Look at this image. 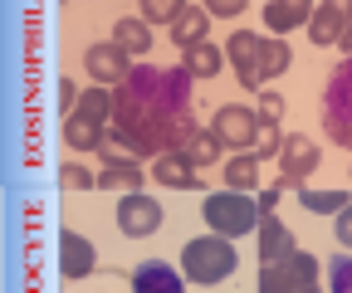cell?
Masks as SVG:
<instances>
[{"instance_id": "36", "label": "cell", "mask_w": 352, "mask_h": 293, "mask_svg": "<svg viewBox=\"0 0 352 293\" xmlns=\"http://www.w3.org/2000/svg\"><path fill=\"white\" fill-rule=\"evenodd\" d=\"M303 293H318V283H314V288H303Z\"/></svg>"}, {"instance_id": "26", "label": "cell", "mask_w": 352, "mask_h": 293, "mask_svg": "<svg viewBox=\"0 0 352 293\" xmlns=\"http://www.w3.org/2000/svg\"><path fill=\"white\" fill-rule=\"evenodd\" d=\"M98 156L108 161V166H138V156H132V147L108 128V137H103V147H98Z\"/></svg>"}, {"instance_id": "19", "label": "cell", "mask_w": 352, "mask_h": 293, "mask_svg": "<svg viewBox=\"0 0 352 293\" xmlns=\"http://www.w3.org/2000/svg\"><path fill=\"white\" fill-rule=\"evenodd\" d=\"M308 20H314V5H303V0H270V5H264V25L274 30V39L308 25Z\"/></svg>"}, {"instance_id": "5", "label": "cell", "mask_w": 352, "mask_h": 293, "mask_svg": "<svg viewBox=\"0 0 352 293\" xmlns=\"http://www.w3.org/2000/svg\"><path fill=\"white\" fill-rule=\"evenodd\" d=\"M201 220L220 239H240V235L259 230V205H254V196H240V191H210L201 205Z\"/></svg>"}, {"instance_id": "18", "label": "cell", "mask_w": 352, "mask_h": 293, "mask_svg": "<svg viewBox=\"0 0 352 293\" xmlns=\"http://www.w3.org/2000/svg\"><path fill=\"white\" fill-rule=\"evenodd\" d=\"M152 181H157V186H166V191H196V186H201L196 166H191L182 152L157 156V161H152Z\"/></svg>"}, {"instance_id": "25", "label": "cell", "mask_w": 352, "mask_h": 293, "mask_svg": "<svg viewBox=\"0 0 352 293\" xmlns=\"http://www.w3.org/2000/svg\"><path fill=\"white\" fill-rule=\"evenodd\" d=\"M279 152H284V132H279V122H259L254 156H259V161H264V156H274V161H279Z\"/></svg>"}, {"instance_id": "15", "label": "cell", "mask_w": 352, "mask_h": 293, "mask_svg": "<svg viewBox=\"0 0 352 293\" xmlns=\"http://www.w3.org/2000/svg\"><path fill=\"white\" fill-rule=\"evenodd\" d=\"M206 34H210V15H206V5H176V20H171V45H176V49H182V54L201 49V45H206Z\"/></svg>"}, {"instance_id": "12", "label": "cell", "mask_w": 352, "mask_h": 293, "mask_svg": "<svg viewBox=\"0 0 352 293\" xmlns=\"http://www.w3.org/2000/svg\"><path fill=\"white\" fill-rule=\"evenodd\" d=\"M98 269V249H94V239L88 235H78V230H59V274L69 279V283H78V279H88Z\"/></svg>"}, {"instance_id": "14", "label": "cell", "mask_w": 352, "mask_h": 293, "mask_svg": "<svg viewBox=\"0 0 352 293\" xmlns=\"http://www.w3.org/2000/svg\"><path fill=\"white\" fill-rule=\"evenodd\" d=\"M132 293H186V274L166 259H147L132 269Z\"/></svg>"}, {"instance_id": "3", "label": "cell", "mask_w": 352, "mask_h": 293, "mask_svg": "<svg viewBox=\"0 0 352 293\" xmlns=\"http://www.w3.org/2000/svg\"><path fill=\"white\" fill-rule=\"evenodd\" d=\"M235 269H240V249H235V239L196 235V239L182 244V274H186V283L210 288V283H226Z\"/></svg>"}, {"instance_id": "6", "label": "cell", "mask_w": 352, "mask_h": 293, "mask_svg": "<svg viewBox=\"0 0 352 293\" xmlns=\"http://www.w3.org/2000/svg\"><path fill=\"white\" fill-rule=\"evenodd\" d=\"M323 132L333 137V147L352 152V59H342L328 73V89H323Z\"/></svg>"}, {"instance_id": "35", "label": "cell", "mask_w": 352, "mask_h": 293, "mask_svg": "<svg viewBox=\"0 0 352 293\" xmlns=\"http://www.w3.org/2000/svg\"><path fill=\"white\" fill-rule=\"evenodd\" d=\"M338 49H342V54H347V59H352V25H347V30H342V39H338Z\"/></svg>"}, {"instance_id": "7", "label": "cell", "mask_w": 352, "mask_h": 293, "mask_svg": "<svg viewBox=\"0 0 352 293\" xmlns=\"http://www.w3.org/2000/svg\"><path fill=\"white\" fill-rule=\"evenodd\" d=\"M314 283H318V259L303 255V249H294L289 259L259 269L254 293H303V288H314Z\"/></svg>"}, {"instance_id": "17", "label": "cell", "mask_w": 352, "mask_h": 293, "mask_svg": "<svg viewBox=\"0 0 352 293\" xmlns=\"http://www.w3.org/2000/svg\"><path fill=\"white\" fill-rule=\"evenodd\" d=\"M113 45H118L127 59H147V54H152V25H147L142 15L113 20Z\"/></svg>"}, {"instance_id": "30", "label": "cell", "mask_w": 352, "mask_h": 293, "mask_svg": "<svg viewBox=\"0 0 352 293\" xmlns=\"http://www.w3.org/2000/svg\"><path fill=\"white\" fill-rule=\"evenodd\" d=\"M254 113H259V122H279V117H284V98H279V93H259Z\"/></svg>"}, {"instance_id": "8", "label": "cell", "mask_w": 352, "mask_h": 293, "mask_svg": "<svg viewBox=\"0 0 352 293\" xmlns=\"http://www.w3.org/2000/svg\"><path fill=\"white\" fill-rule=\"evenodd\" d=\"M318 161H323V147L314 137H303V132H284V152H279V186L284 191H303L308 176L318 172Z\"/></svg>"}, {"instance_id": "31", "label": "cell", "mask_w": 352, "mask_h": 293, "mask_svg": "<svg viewBox=\"0 0 352 293\" xmlns=\"http://www.w3.org/2000/svg\"><path fill=\"white\" fill-rule=\"evenodd\" d=\"M206 15L210 20H235V15H245V0H210Z\"/></svg>"}, {"instance_id": "2", "label": "cell", "mask_w": 352, "mask_h": 293, "mask_svg": "<svg viewBox=\"0 0 352 293\" xmlns=\"http://www.w3.org/2000/svg\"><path fill=\"white\" fill-rule=\"evenodd\" d=\"M226 59H230V69H235V78H240L245 93H264V83L279 78L294 54H289L284 39H274V34L235 30V34L226 39Z\"/></svg>"}, {"instance_id": "22", "label": "cell", "mask_w": 352, "mask_h": 293, "mask_svg": "<svg viewBox=\"0 0 352 293\" xmlns=\"http://www.w3.org/2000/svg\"><path fill=\"white\" fill-rule=\"evenodd\" d=\"M298 205H303V211H314V215H342L347 205H352V196L338 191V186H333V191H308V186H303V191H298Z\"/></svg>"}, {"instance_id": "10", "label": "cell", "mask_w": 352, "mask_h": 293, "mask_svg": "<svg viewBox=\"0 0 352 293\" xmlns=\"http://www.w3.org/2000/svg\"><path fill=\"white\" fill-rule=\"evenodd\" d=\"M162 220H166V211H162V205H157L147 191H132V196L118 200V230H122L127 239H147V235H157Z\"/></svg>"}, {"instance_id": "32", "label": "cell", "mask_w": 352, "mask_h": 293, "mask_svg": "<svg viewBox=\"0 0 352 293\" xmlns=\"http://www.w3.org/2000/svg\"><path fill=\"white\" fill-rule=\"evenodd\" d=\"M78 98H83V93L74 89V78H64V73H59V113H64V117H74Z\"/></svg>"}, {"instance_id": "21", "label": "cell", "mask_w": 352, "mask_h": 293, "mask_svg": "<svg viewBox=\"0 0 352 293\" xmlns=\"http://www.w3.org/2000/svg\"><path fill=\"white\" fill-rule=\"evenodd\" d=\"M182 156H186L191 166H210V161H220V156H226V142H220V137H215L210 128H196V132L186 137Z\"/></svg>"}, {"instance_id": "23", "label": "cell", "mask_w": 352, "mask_h": 293, "mask_svg": "<svg viewBox=\"0 0 352 293\" xmlns=\"http://www.w3.org/2000/svg\"><path fill=\"white\" fill-rule=\"evenodd\" d=\"M226 64H230V59H226V49H215V45H210V39H206V45H201V49H191V54L182 59V69H186L191 78H215V73H220V69H226Z\"/></svg>"}, {"instance_id": "29", "label": "cell", "mask_w": 352, "mask_h": 293, "mask_svg": "<svg viewBox=\"0 0 352 293\" xmlns=\"http://www.w3.org/2000/svg\"><path fill=\"white\" fill-rule=\"evenodd\" d=\"M138 15H142L147 25H162V20L171 25V20H176V5H171V0H147V5H142Z\"/></svg>"}, {"instance_id": "33", "label": "cell", "mask_w": 352, "mask_h": 293, "mask_svg": "<svg viewBox=\"0 0 352 293\" xmlns=\"http://www.w3.org/2000/svg\"><path fill=\"white\" fill-rule=\"evenodd\" d=\"M279 196H284V186H279V181H274V186H264V191L254 196V205H259V220H264V215H274V205H279Z\"/></svg>"}, {"instance_id": "4", "label": "cell", "mask_w": 352, "mask_h": 293, "mask_svg": "<svg viewBox=\"0 0 352 293\" xmlns=\"http://www.w3.org/2000/svg\"><path fill=\"white\" fill-rule=\"evenodd\" d=\"M108 128H113V93L94 83V89L78 98L74 117H64V142L74 152H98L103 137H108Z\"/></svg>"}, {"instance_id": "28", "label": "cell", "mask_w": 352, "mask_h": 293, "mask_svg": "<svg viewBox=\"0 0 352 293\" xmlns=\"http://www.w3.org/2000/svg\"><path fill=\"white\" fill-rule=\"evenodd\" d=\"M328 283H333V293H352V255H333Z\"/></svg>"}, {"instance_id": "27", "label": "cell", "mask_w": 352, "mask_h": 293, "mask_svg": "<svg viewBox=\"0 0 352 293\" xmlns=\"http://www.w3.org/2000/svg\"><path fill=\"white\" fill-rule=\"evenodd\" d=\"M59 186H64V191H98V176L69 161V166H59Z\"/></svg>"}, {"instance_id": "1", "label": "cell", "mask_w": 352, "mask_h": 293, "mask_svg": "<svg viewBox=\"0 0 352 293\" xmlns=\"http://www.w3.org/2000/svg\"><path fill=\"white\" fill-rule=\"evenodd\" d=\"M191 73L176 69H152L138 64L127 73V83L113 89V132L132 147V156H171L182 152L186 137L196 132L191 117Z\"/></svg>"}, {"instance_id": "13", "label": "cell", "mask_w": 352, "mask_h": 293, "mask_svg": "<svg viewBox=\"0 0 352 293\" xmlns=\"http://www.w3.org/2000/svg\"><path fill=\"white\" fill-rule=\"evenodd\" d=\"M352 25V5L347 0H328V5H314V20H308V39H314L318 49L338 45L342 30Z\"/></svg>"}, {"instance_id": "16", "label": "cell", "mask_w": 352, "mask_h": 293, "mask_svg": "<svg viewBox=\"0 0 352 293\" xmlns=\"http://www.w3.org/2000/svg\"><path fill=\"white\" fill-rule=\"evenodd\" d=\"M294 230L279 220V215H264L259 220V249H254V255H259V264H279V259H289L294 255Z\"/></svg>"}, {"instance_id": "24", "label": "cell", "mask_w": 352, "mask_h": 293, "mask_svg": "<svg viewBox=\"0 0 352 293\" xmlns=\"http://www.w3.org/2000/svg\"><path fill=\"white\" fill-rule=\"evenodd\" d=\"M142 172L138 166H108V172H98V191H122V196H132V191H142Z\"/></svg>"}, {"instance_id": "9", "label": "cell", "mask_w": 352, "mask_h": 293, "mask_svg": "<svg viewBox=\"0 0 352 293\" xmlns=\"http://www.w3.org/2000/svg\"><path fill=\"white\" fill-rule=\"evenodd\" d=\"M210 132L226 142V147H235V152H254V137H259V113L254 108H245V103H226V108H215V117H210Z\"/></svg>"}, {"instance_id": "11", "label": "cell", "mask_w": 352, "mask_h": 293, "mask_svg": "<svg viewBox=\"0 0 352 293\" xmlns=\"http://www.w3.org/2000/svg\"><path fill=\"white\" fill-rule=\"evenodd\" d=\"M83 69H88V78L98 83V89H118V83H127V73L138 69L113 39H103V45H88V54H83Z\"/></svg>"}, {"instance_id": "34", "label": "cell", "mask_w": 352, "mask_h": 293, "mask_svg": "<svg viewBox=\"0 0 352 293\" xmlns=\"http://www.w3.org/2000/svg\"><path fill=\"white\" fill-rule=\"evenodd\" d=\"M333 235H338V244H342V249H352V205L333 220Z\"/></svg>"}, {"instance_id": "20", "label": "cell", "mask_w": 352, "mask_h": 293, "mask_svg": "<svg viewBox=\"0 0 352 293\" xmlns=\"http://www.w3.org/2000/svg\"><path fill=\"white\" fill-rule=\"evenodd\" d=\"M226 191H240V196H250V191H264L259 186V156L254 152H235L230 161H226Z\"/></svg>"}]
</instances>
